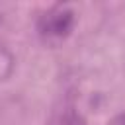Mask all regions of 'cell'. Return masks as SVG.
Returning <instances> with one entry per match:
<instances>
[{"instance_id": "obj_1", "label": "cell", "mask_w": 125, "mask_h": 125, "mask_svg": "<svg viewBox=\"0 0 125 125\" xmlns=\"http://www.w3.org/2000/svg\"><path fill=\"white\" fill-rule=\"evenodd\" d=\"M76 14L68 6H53L37 20V33L43 39H64L70 35Z\"/></svg>"}, {"instance_id": "obj_2", "label": "cell", "mask_w": 125, "mask_h": 125, "mask_svg": "<svg viewBox=\"0 0 125 125\" xmlns=\"http://www.w3.org/2000/svg\"><path fill=\"white\" fill-rule=\"evenodd\" d=\"M59 125H88V123H86V119L78 113V109L66 107V109L62 111V115H61V119H59Z\"/></svg>"}]
</instances>
